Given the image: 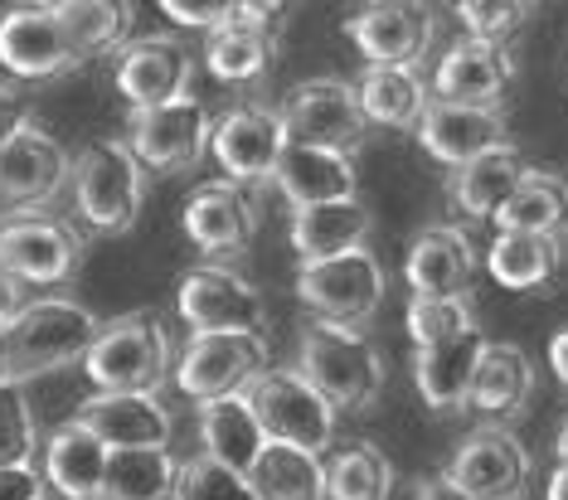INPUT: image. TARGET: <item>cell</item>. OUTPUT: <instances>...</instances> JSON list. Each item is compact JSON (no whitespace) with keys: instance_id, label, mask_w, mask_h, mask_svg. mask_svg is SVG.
Returning a JSON list of instances; mask_svg holds the SVG:
<instances>
[{"instance_id":"ac0fdd59","label":"cell","mask_w":568,"mask_h":500,"mask_svg":"<svg viewBox=\"0 0 568 500\" xmlns=\"http://www.w3.org/2000/svg\"><path fill=\"white\" fill-rule=\"evenodd\" d=\"M418 146L437 165L462 171V165L490 156V151L510 146V122L500 108H457V102H428L423 122L413 126Z\"/></svg>"},{"instance_id":"4316f807","label":"cell","mask_w":568,"mask_h":500,"mask_svg":"<svg viewBox=\"0 0 568 500\" xmlns=\"http://www.w3.org/2000/svg\"><path fill=\"white\" fill-rule=\"evenodd\" d=\"M500 234H535V238H554L564 243L568 234V181L559 171H529L520 175V185H515V195L496 210Z\"/></svg>"},{"instance_id":"e0dca14e","label":"cell","mask_w":568,"mask_h":500,"mask_svg":"<svg viewBox=\"0 0 568 500\" xmlns=\"http://www.w3.org/2000/svg\"><path fill=\"white\" fill-rule=\"evenodd\" d=\"M118 93L132 102V112L141 108H165V102L190 98L195 88V54H190L171 34H146L132 40L118 54Z\"/></svg>"},{"instance_id":"f907efd6","label":"cell","mask_w":568,"mask_h":500,"mask_svg":"<svg viewBox=\"0 0 568 500\" xmlns=\"http://www.w3.org/2000/svg\"><path fill=\"white\" fill-rule=\"evenodd\" d=\"M161 500H180V496H175V491H171V496H161Z\"/></svg>"},{"instance_id":"ab89813d","label":"cell","mask_w":568,"mask_h":500,"mask_svg":"<svg viewBox=\"0 0 568 500\" xmlns=\"http://www.w3.org/2000/svg\"><path fill=\"white\" fill-rule=\"evenodd\" d=\"M457 20L467 30V40L506 49L520 34V24L529 20V6H520V0H462Z\"/></svg>"},{"instance_id":"3957f363","label":"cell","mask_w":568,"mask_h":500,"mask_svg":"<svg viewBox=\"0 0 568 500\" xmlns=\"http://www.w3.org/2000/svg\"><path fill=\"white\" fill-rule=\"evenodd\" d=\"M171 369V330L151 312L102 320L98 340L83 355V375L93 379L98 394H156Z\"/></svg>"},{"instance_id":"4fadbf2b","label":"cell","mask_w":568,"mask_h":500,"mask_svg":"<svg viewBox=\"0 0 568 500\" xmlns=\"http://www.w3.org/2000/svg\"><path fill=\"white\" fill-rule=\"evenodd\" d=\"M73 161L59 146L54 132H44L40 122H24L16 136L0 146V204L20 214H34L40 204H49L69 181Z\"/></svg>"},{"instance_id":"681fc988","label":"cell","mask_w":568,"mask_h":500,"mask_svg":"<svg viewBox=\"0 0 568 500\" xmlns=\"http://www.w3.org/2000/svg\"><path fill=\"white\" fill-rule=\"evenodd\" d=\"M554 457H559V467H568V422L559 428V438H554Z\"/></svg>"},{"instance_id":"d590c367","label":"cell","mask_w":568,"mask_h":500,"mask_svg":"<svg viewBox=\"0 0 568 500\" xmlns=\"http://www.w3.org/2000/svg\"><path fill=\"white\" fill-rule=\"evenodd\" d=\"M273 59H277V40L273 34H257L248 24H229L204 40V69L214 73L219 83L229 88H253L273 73Z\"/></svg>"},{"instance_id":"f6af8a7d","label":"cell","mask_w":568,"mask_h":500,"mask_svg":"<svg viewBox=\"0 0 568 500\" xmlns=\"http://www.w3.org/2000/svg\"><path fill=\"white\" fill-rule=\"evenodd\" d=\"M24 302H30V297H24L20 282L0 273V326H10V320H16V316L24 312Z\"/></svg>"},{"instance_id":"e575fe53","label":"cell","mask_w":568,"mask_h":500,"mask_svg":"<svg viewBox=\"0 0 568 500\" xmlns=\"http://www.w3.org/2000/svg\"><path fill=\"white\" fill-rule=\"evenodd\" d=\"M248 486L257 500H326V461L267 442L248 471Z\"/></svg>"},{"instance_id":"ba28073f","label":"cell","mask_w":568,"mask_h":500,"mask_svg":"<svg viewBox=\"0 0 568 500\" xmlns=\"http://www.w3.org/2000/svg\"><path fill=\"white\" fill-rule=\"evenodd\" d=\"M384 292H389V273H384V263L369 248L341 253V258H326V263H306L296 273L302 306H312L316 320H331V326L359 330L384 306Z\"/></svg>"},{"instance_id":"44dd1931","label":"cell","mask_w":568,"mask_h":500,"mask_svg":"<svg viewBox=\"0 0 568 500\" xmlns=\"http://www.w3.org/2000/svg\"><path fill=\"white\" fill-rule=\"evenodd\" d=\"M529 399H535V365H529V355L510 340H486L471 375L467 414H476L486 428H506L510 418L525 414Z\"/></svg>"},{"instance_id":"836d02e7","label":"cell","mask_w":568,"mask_h":500,"mask_svg":"<svg viewBox=\"0 0 568 500\" xmlns=\"http://www.w3.org/2000/svg\"><path fill=\"white\" fill-rule=\"evenodd\" d=\"M180 457L171 447H132V452H108L98 500H161L175 491Z\"/></svg>"},{"instance_id":"cb8c5ba5","label":"cell","mask_w":568,"mask_h":500,"mask_svg":"<svg viewBox=\"0 0 568 500\" xmlns=\"http://www.w3.org/2000/svg\"><path fill=\"white\" fill-rule=\"evenodd\" d=\"M102 471H108V447H102L79 418L59 422V428L44 438L40 477H44L49 491H59L63 500H98Z\"/></svg>"},{"instance_id":"74e56055","label":"cell","mask_w":568,"mask_h":500,"mask_svg":"<svg viewBox=\"0 0 568 500\" xmlns=\"http://www.w3.org/2000/svg\"><path fill=\"white\" fill-rule=\"evenodd\" d=\"M404 326H408L413 350H433V345H447L476 330V316L467 297H413L404 312Z\"/></svg>"},{"instance_id":"b9f144b4","label":"cell","mask_w":568,"mask_h":500,"mask_svg":"<svg viewBox=\"0 0 568 500\" xmlns=\"http://www.w3.org/2000/svg\"><path fill=\"white\" fill-rule=\"evenodd\" d=\"M161 16L185 24V30L219 34V30H229V24L239 20V0H165Z\"/></svg>"},{"instance_id":"7402d4cb","label":"cell","mask_w":568,"mask_h":500,"mask_svg":"<svg viewBox=\"0 0 568 500\" xmlns=\"http://www.w3.org/2000/svg\"><path fill=\"white\" fill-rule=\"evenodd\" d=\"M180 224H185L190 243H195L204 258H239V253H248V243L257 234V214H253L248 195L229 181L200 185L195 195H190Z\"/></svg>"},{"instance_id":"7bdbcfd3","label":"cell","mask_w":568,"mask_h":500,"mask_svg":"<svg viewBox=\"0 0 568 500\" xmlns=\"http://www.w3.org/2000/svg\"><path fill=\"white\" fill-rule=\"evenodd\" d=\"M0 500H44L40 467H0Z\"/></svg>"},{"instance_id":"2e32d148","label":"cell","mask_w":568,"mask_h":500,"mask_svg":"<svg viewBox=\"0 0 568 500\" xmlns=\"http://www.w3.org/2000/svg\"><path fill=\"white\" fill-rule=\"evenodd\" d=\"M0 69L10 79H30V83L79 69V54H73L54 6H10L0 16Z\"/></svg>"},{"instance_id":"277c9868","label":"cell","mask_w":568,"mask_h":500,"mask_svg":"<svg viewBox=\"0 0 568 500\" xmlns=\"http://www.w3.org/2000/svg\"><path fill=\"white\" fill-rule=\"evenodd\" d=\"M243 394H248V408L267 442L296 447V452H312V457L335 447L341 414L302 379V369H263Z\"/></svg>"},{"instance_id":"1f68e13d","label":"cell","mask_w":568,"mask_h":500,"mask_svg":"<svg viewBox=\"0 0 568 500\" xmlns=\"http://www.w3.org/2000/svg\"><path fill=\"white\" fill-rule=\"evenodd\" d=\"M529 171L525 156L515 146H500L490 151V156L462 165V171H452V204H457L467 220H496V210L515 195V185H520V175Z\"/></svg>"},{"instance_id":"8992f818","label":"cell","mask_w":568,"mask_h":500,"mask_svg":"<svg viewBox=\"0 0 568 500\" xmlns=\"http://www.w3.org/2000/svg\"><path fill=\"white\" fill-rule=\"evenodd\" d=\"M175 312L190 336H263L267 340V302L234 267L200 263L180 277Z\"/></svg>"},{"instance_id":"5bb4252c","label":"cell","mask_w":568,"mask_h":500,"mask_svg":"<svg viewBox=\"0 0 568 500\" xmlns=\"http://www.w3.org/2000/svg\"><path fill=\"white\" fill-rule=\"evenodd\" d=\"M443 477L471 500H520L529 491V452L510 428H476Z\"/></svg>"},{"instance_id":"9c48e42d","label":"cell","mask_w":568,"mask_h":500,"mask_svg":"<svg viewBox=\"0 0 568 500\" xmlns=\"http://www.w3.org/2000/svg\"><path fill=\"white\" fill-rule=\"evenodd\" d=\"M83 263V234L54 214H10L0 224V273L20 287H63Z\"/></svg>"},{"instance_id":"8d00e7d4","label":"cell","mask_w":568,"mask_h":500,"mask_svg":"<svg viewBox=\"0 0 568 500\" xmlns=\"http://www.w3.org/2000/svg\"><path fill=\"white\" fill-rule=\"evenodd\" d=\"M394 467L374 442H345L326 461V500H389Z\"/></svg>"},{"instance_id":"9a60e30c","label":"cell","mask_w":568,"mask_h":500,"mask_svg":"<svg viewBox=\"0 0 568 500\" xmlns=\"http://www.w3.org/2000/svg\"><path fill=\"white\" fill-rule=\"evenodd\" d=\"M282 151H287V136H282V122L273 108H234L224 118H214L210 132V156L219 161V171L229 175V185H257L273 181Z\"/></svg>"},{"instance_id":"f1b7e54d","label":"cell","mask_w":568,"mask_h":500,"mask_svg":"<svg viewBox=\"0 0 568 500\" xmlns=\"http://www.w3.org/2000/svg\"><path fill=\"white\" fill-rule=\"evenodd\" d=\"M200 442H204L200 457L248 477L253 461L263 457V447H267L263 428H257V418L248 408V394H229V399L200 404Z\"/></svg>"},{"instance_id":"8fae6325","label":"cell","mask_w":568,"mask_h":500,"mask_svg":"<svg viewBox=\"0 0 568 500\" xmlns=\"http://www.w3.org/2000/svg\"><path fill=\"white\" fill-rule=\"evenodd\" d=\"M267 369L263 336H190L185 355L175 360V389L195 404H214L243 394Z\"/></svg>"},{"instance_id":"603a6c76","label":"cell","mask_w":568,"mask_h":500,"mask_svg":"<svg viewBox=\"0 0 568 500\" xmlns=\"http://www.w3.org/2000/svg\"><path fill=\"white\" fill-rule=\"evenodd\" d=\"M404 277H408L413 297H467L471 277H476L471 238L452 224L423 228L404 258Z\"/></svg>"},{"instance_id":"ee69618b","label":"cell","mask_w":568,"mask_h":500,"mask_svg":"<svg viewBox=\"0 0 568 500\" xmlns=\"http://www.w3.org/2000/svg\"><path fill=\"white\" fill-rule=\"evenodd\" d=\"M24 122H34L24 93H20V88H10V83H0V146H6V141L16 136Z\"/></svg>"},{"instance_id":"f35d334b","label":"cell","mask_w":568,"mask_h":500,"mask_svg":"<svg viewBox=\"0 0 568 500\" xmlns=\"http://www.w3.org/2000/svg\"><path fill=\"white\" fill-rule=\"evenodd\" d=\"M34 457H40V428L24 384H0V467H34Z\"/></svg>"},{"instance_id":"52a82bcc","label":"cell","mask_w":568,"mask_h":500,"mask_svg":"<svg viewBox=\"0 0 568 500\" xmlns=\"http://www.w3.org/2000/svg\"><path fill=\"white\" fill-rule=\"evenodd\" d=\"M277 122L287 146H312V151H335V156H355L365 146V112L355 102V88L341 79H312L296 83L287 98L277 102Z\"/></svg>"},{"instance_id":"d6a6232c","label":"cell","mask_w":568,"mask_h":500,"mask_svg":"<svg viewBox=\"0 0 568 500\" xmlns=\"http://www.w3.org/2000/svg\"><path fill=\"white\" fill-rule=\"evenodd\" d=\"M564 267V243L535 238V234H496L486 248V273L506 292H535L549 287Z\"/></svg>"},{"instance_id":"6da1fadb","label":"cell","mask_w":568,"mask_h":500,"mask_svg":"<svg viewBox=\"0 0 568 500\" xmlns=\"http://www.w3.org/2000/svg\"><path fill=\"white\" fill-rule=\"evenodd\" d=\"M102 320L69 297L24 302V312L6 326V384H30L54 369L83 365Z\"/></svg>"},{"instance_id":"4dcf8cb0","label":"cell","mask_w":568,"mask_h":500,"mask_svg":"<svg viewBox=\"0 0 568 500\" xmlns=\"http://www.w3.org/2000/svg\"><path fill=\"white\" fill-rule=\"evenodd\" d=\"M54 16L69 34L79 63L102 59V54H122L132 44V20L136 10L122 6V0H59Z\"/></svg>"},{"instance_id":"30bf717a","label":"cell","mask_w":568,"mask_h":500,"mask_svg":"<svg viewBox=\"0 0 568 500\" xmlns=\"http://www.w3.org/2000/svg\"><path fill=\"white\" fill-rule=\"evenodd\" d=\"M210 132L214 118L200 98H180L165 102V108H141L126 122V151L141 171H156V175H180V171H195L210 151Z\"/></svg>"},{"instance_id":"5b68a950","label":"cell","mask_w":568,"mask_h":500,"mask_svg":"<svg viewBox=\"0 0 568 500\" xmlns=\"http://www.w3.org/2000/svg\"><path fill=\"white\" fill-rule=\"evenodd\" d=\"M79 214L93 234H126L146 204V171L132 161L126 141H93L69 171Z\"/></svg>"},{"instance_id":"c3c4849f","label":"cell","mask_w":568,"mask_h":500,"mask_svg":"<svg viewBox=\"0 0 568 500\" xmlns=\"http://www.w3.org/2000/svg\"><path fill=\"white\" fill-rule=\"evenodd\" d=\"M545 500H568V467H554V477L545 486Z\"/></svg>"},{"instance_id":"816d5d0a","label":"cell","mask_w":568,"mask_h":500,"mask_svg":"<svg viewBox=\"0 0 568 500\" xmlns=\"http://www.w3.org/2000/svg\"><path fill=\"white\" fill-rule=\"evenodd\" d=\"M44 500H49V496H44Z\"/></svg>"},{"instance_id":"7a4b0ae2","label":"cell","mask_w":568,"mask_h":500,"mask_svg":"<svg viewBox=\"0 0 568 500\" xmlns=\"http://www.w3.org/2000/svg\"><path fill=\"white\" fill-rule=\"evenodd\" d=\"M296 369L335 414H365L384 394V360L374 340L355 326L312 320L296 350Z\"/></svg>"},{"instance_id":"d4e9b609","label":"cell","mask_w":568,"mask_h":500,"mask_svg":"<svg viewBox=\"0 0 568 500\" xmlns=\"http://www.w3.org/2000/svg\"><path fill=\"white\" fill-rule=\"evenodd\" d=\"M481 350H486L481 330H467V336L433 345V350H413V384H418L423 404H428L433 414H462V408H467Z\"/></svg>"},{"instance_id":"60d3db41","label":"cell","mask_w":568,"mask_h":500,"mask_svg":"<svg viewBox=\"0 0 568 500\" xmlns=\"http://www.w3.org/2000/svg\"><path fill=\"white\" fill-rule=\"evenodd\" d=\"M175 496H180V500H257L253 486H248V477H239V471L219 467V461H210V457L180 461Z\"/></svg>"},{"instance_id":"f546056e","label":"cell","mask_w":568,"mask_h":500,"mask_svg":"<svg viewBox=\"0 0 568 500\" xmlns=\"http://www.w3.org/2000/svg\"><path fill=\"white\" fill-rule=\"evenodd\" d=\"M355 88V102L369 126H389V132H408L428 112V83L418 69H365Z\"/></svg>"},{"instance_id":"7dc6e473","label":"cell","mask_w":568,"mask_h":500,"mask_svg":"<svg viewBox=\"0 0 568 500\" xmlns=\"http://www.w3.org/2000/svg\"><path fill=\"white\" fill-rule=\"evenodd\" d=\"M549 369H554V379L568 389V326H559L554 340H549Z\"/></svg>"},{"instance_id":"ffe728a7","label":"cell","mask_w":568,"mask_h":500,"mask_svg":"<svg viewBox=\"0 0 568 500\" xmlns=\"http://www.w3.org/2000/svg\"><path fill=\"white\" fill-rule=\"evenodd\" d=\"M93 438L108 452H132V447H171L175 418L161 394H93L79 404V414Z\"/></svg>"},{"instance_id":"83f0119b","label":"cell","mask_w":568,"mask_h":500,"mask_svg":"<svg viewBox=\"0 0 568 500\" xmlns=\"http://www.w3.org/2000/svg\"><path fill=\"white\" fill-rule=\"evenodd\" d=\"M369 228H374V220L359 200L316 204V210L292 214V248H296V258H302V267L326 263V258H341V253L365 248Z\"/></svg>"},{"instance_id":"bcb514c9","label":"cell","mask_w":568,"mask_h":500,"mask_svg":"<svg viewBox=\"0 0 568 500\" xmlns=\"http://www.w3.org/2000/svg\"><path fill=\"white\" fill-rule=\"evenodd\" d=\"M413 500H471L467 491H457L447 477H428V481H418L413 486Z\"/></svg>"},{"instance_id":"484cf974","label":"cell","mask_w":568,"mask_h":500,"mask_svg":"<svg viewBox=\"0 0 568 500\" xmlns=\"http://www.w3.org/2000/svg\"><path fill=\"white\" fill-rule=\"evenodd\" d=\"M273 185L292 210H316V204L355 200V161L335 156V151H312V146H287L273 171Z\"/></svg>"},{"instance_id":"d6986e66","label":"cell","mask_w":568,"mask_h":500,"mask_svg":"<svg viewBox=\"0 0 568 500\" xmlns=\"http://www.w3.org/2000/svg\"><path fill=\"white\" fill-rule=\"evenodd\" d=\"M510 83H515L510 49L457 40L452 49H443V59L433 63L428 98L433 102H457V108H496Z\"/></svg>"},{"instance_id":"7c38bea8","label":"cell","mask_w":568,"mask_h":500,"mask_svg":"<svg viewBox=\"0 0 568 500\" xmlns=\"http://www.w3.org/2000/svg\"><path fill=\"white\" fill-rule=\"evenodd\" d=\"M345 40L369 69H418L433 49V10L413 0H379L345 20Z\"/></svg>"}]
</instances>
